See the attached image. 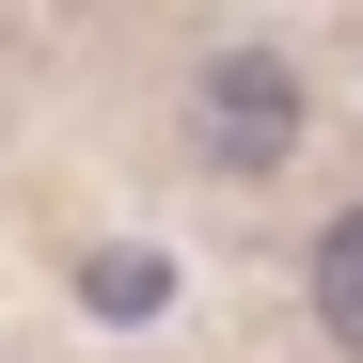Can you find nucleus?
<instances>
[{"mask_svg": "<svg viewBox=\"0 0 363 363\" xmlns=\"http://www.w3.org/2000/svg\"><path fill=\"white\" fill-rule=\"evenodd\" d=\"M300 143V79L284 64H206V158L221 174H269Z\"/></svg>", "mask_w": 363, "mask_h": 363, "instance_id": "nucleus-1", "label": "nucleus"}, {"mask_svg": "<svg viewBox=\"0 0 363 363\" xmlns=\"http://www.w3.org/2000/svg\"><path fill=\"white\" fill-rule=\"evenodd\" d=\"M316 332H332V347H363V206L316 237Z\"/></svg>", "mask_w": 363, "mask_h": 363, "instance_id": "nucleus-2", "label": "nucleus"}]
</instances>
